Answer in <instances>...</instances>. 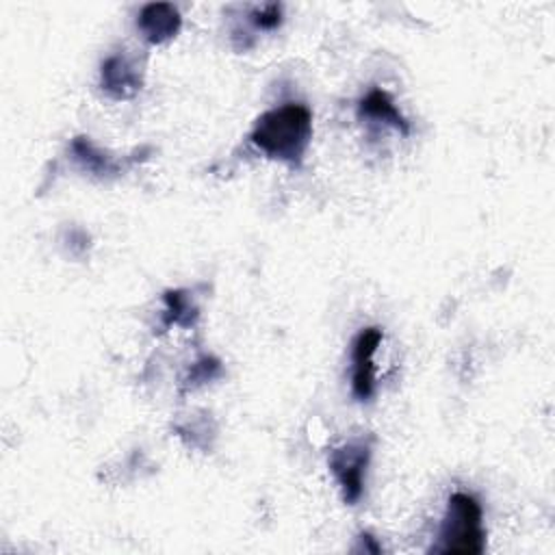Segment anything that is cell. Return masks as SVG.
<instances>
[{"label":"cell","instance_id":"obj_1","mask_svg":"<svg viewBox=\"0 0 555 555\" xmlns=\"http://www.w3.org/2000/svg\"><path fill=\"white\" fill-rule=\"evenodd\" d=\"M310 139L312 111L299 102H286L264 111L249 132L251 145L291 167H301Z\"/></svg>","mask_w":555,"mask_h":555},{"label":"cell","instance_id":"obj_2","mask_svg":"<svg viewBox=\"0 0 555 555\" xmlns=\"http://www.w3.org/2000/svg\"><path fill=\"white\" fill-rule=\"evenodd\" d=\"M486 548L483 512L479 501L468 492H453L447 501V512L440 522L436 553L477 555Z\"/></svg>","mask_w":555,"mask_h":555},{"label":"cell","instance_id":"obj_3","mask_svg":"<svg viewBox=\"0 0 555 555\" xmlns=\"http://www.w3.org/2000/svg\"><path fill=\"white\" fill-rule=\"evenodd\" d=\"M371 462V442L360 438L336 447L327 455V466L340 486L347 505H356L364 492L366 468Z\"/></svg>","mask_w":555,"mask_h":555},{"label":"cell","instance_id":"obj_4","mask_svg":"<svg viewBox=\"0 0 555 555\" xmlns=\"http://www.w3.org/2000/svg\"><path fill=\"white\" fill-rule=\"evenodd\" d=\"M382 338V327H364L351 340V392L358 401H369L375 392L373 356Z\"/></svg>","mask_w":555,"mask_h":555},{"label":"cell","instance_id":"obj_5","mask_svg":"<svg viewBox=\"0 0 555 555\" xmlns=\"http://www.w3.org/2000/svg\"><path fill=\"white\" fill-rule=\"evenodd\" d=\"M141 74L137 65L124 56L113 54L104 59L100 69V85L113 100H130L141 91Z\"/></svg>","mask_w":555,"mask_h":555},{"label":"cell","instance_id":"obj_6","mask_svg":"<svg viewBox=\"0 0 555 555\" xmlns=\"http://www.w3.org/2000/svg\"><path fill=\"white\" fill-rule=\"evenodd\" d=\"M182 26V17L178 9L169 2H150L139 11L137 28L141 30L147 43H165L178 35Z\"/></svg>","mask_w":555,"mask_h":555},{"label":"cell","instance_id":"obj_7","mask_svg":"<svg viewBox=\"0 0 555 555\" xmlns=\"http://www.w3.org/2000/svg\"><path fill=\"white\" fill-rule=\"evenodd\" d=\"M358 115L369 117L375 121H384L392 128H397L401 134L410 132L408 119L399 113L397 104L384 89H371L360 102H358Z\"/></svg>","mask_w":555,"mask_h":555},{"label":"cell","instance_id":"obj_8","mask_svg":"<svg viewBox=\"0 0 555 555\" xmlns=\"http://www.w3.org/2000/svg\"><path fill=\"white\" fill-rule=\"evenodd\" d=\"M72 154H74V160L85 171H91L95 176H106V173H117L119 171V163L115 158L106 156L87 137H76L72 141Z\"/></svg>","mask_w":555,"mask_h":555},{"label":"cell","instance_id":"obj_9","mask_svg":"<svg viewBox=\"0 0 555 555\" xmlns=\"http://www.w3.org/2000/svg\"><path fill=\"white\" fill-rule=\"evenodd\" d=\"M165 304H167V323L191 325L193 317H197V308L191 304L184 291H169L165 295Z\"/></svg>","mask_w":555,"mask_h":555},{"label":"cell","instance_id":"obj_10","mask_svg":"<svg viewBox=\"0 0 555 555\" xmlns=\"http://www.w3.org/2000/svg\"><path fill=\"white\" fill-rule=\"evenodd\" d=\"M251 22L260 30H273L282 22V7L280 4H264L251 11Z\"/></svg>","mask_w":555,"mask_h":555},{"label":"cell","instance_id":"obj_11","mask_svg":"<svg viewBox=\"0 0 555 555\" xmlns=\"http://www.w3.org/2000/svg\"><path fill=\"white\" fill-rule=\"evenodd\" d=\"M360 551L366 553H382V546L375 542V538L371 533H362L360 535Z\"/></svg>","mask_w":555,"mask_h":555}]
</instances>
